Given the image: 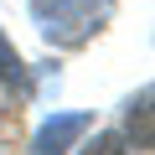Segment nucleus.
<instances>
[{"label":"nucleus","mask_w":155,"mask_h":155,"mask_svg":"<svg viewBox=\"0 0 155 155\" xmlns=\"http://www.w3.org/2000/svg\"><path fill=\"white\" fill-rule=\"evenodd\" d=\"M109 16V0H36V21L52 41H83Z\"/></svg>","instance_id":"f257e3e1"},{"label":"nucleus","mask_w":155,"mask_h":155,"mask_svg":"<svg viewBox=\"0 0 155 155\" xmlns=\"http://www.w3.org/2000/svg\"><path fill=\"white\" fill-rule=\"evenodd\" d=\"M83 129H88V114H62V119H52V124L36 134V155H62Z\"/></svg>","instance_id":"f03ea898"},{"label":"nucleus","mask_w":155,"mask_h":155,"mask_svg":"<svg viewBox=\"0 0 155 155\" xmlns=\"http://www.w3.org/2000/svg\"><path fill=\"white\" fill-rule=\"evenodd\" d=\"M83 155H134V150H129V145H124L119 134H98V140H93V145H88Z\"/></svg>","instance_id":"7ed1b4c3"},{"label":"nucleus","mask_w":155,"mask_h":155,"mask_svg":"<svg viewBox=\"0 0 155 155\" xmlns=\"http://www.w3.org/2000/svg\"><path fill=\"white\" fill-rule=\"evenodd\" d=\"M0 78H5V83H21V57L5 47V36H0Z\"/></svg>","instance_id":"20e7f679"},{"label":"nucleus","mask_w":155,"mask_h":155,"mask_svg":"<svg viewBox=\"0 0 155 155\" xmlns=\"http://www.w3.org/2000/svg\"><path fill=\"white\" fill-rule=\"evenodd\" d=\"M140 114H129V124H140V150L150 145V93H140V104H134Z\"/></svg>","instance_id":"39448f33"}]
</instances>
